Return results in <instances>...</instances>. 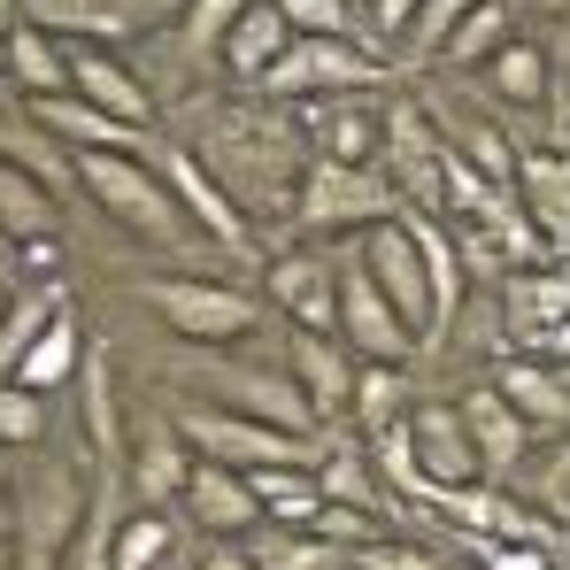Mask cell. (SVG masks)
Wrapping results in <instances>:
<instances>
[{"label":"cell","mask_w":570,"mask_h":570,"mask_svg":"<svg viewBox=\"0 0 570 570\" xmlns=\"http://www.w3.org/2000/svg\"><path fill=\"white\" fill-rule=\"evenodd\" d=\"M193 155L208 163V178L232 193L247 216H293L301 178H308V131L278 116L271 100H239L216 108L193 139Z\"/></svg>","instance_id":"6da1fadb"},{"label":"cell","mask_w":570,"mask_h":570,"mask_svg":"<svg viewBox=\"0 0 570 570\" xmlns=\"http://www.w3.org/2000/svg\"><path fill=\"white\" fill-rule=\"evenodd\" d=\"M70 170H78L86 200H94L116 232H131L139 247H155V255H186L193 239H200L193 216L178 208V193L163 186L155 163H139V155H70Z\"/></svg>","instance_id":"7a4b0ae2"},{"label":"cell","mask_w":570,"mask_h":570,"mask_svg":"<svg viewBox=\"0 0 570 570\" xmlns=\"http://www.w3.org/2000/svg\"><path fill=\"white\" fill-rule=\"evenodd\" d=\"M8 501H16V524H8L16 570H62L70 548L86 540V524H94V493H86L78 463H31V471H16Z\"/></svg>","instance_id":"3957f363"},{"label":"cell","mask_w":570,"mask_h":570,"mask_svg":"<svg viewBox=\"0 0 570 570\" xmlns=\"http://www.w3.org/2000/svg\"><path fill=\"white\" fill-rule=\"evenodd\" d=\"M401 216V193L385 186L379 163H340V155H308V178L293 200L301 232H371Z\"/></svg>","instance_id":"277c9868"},{"label":"cell","mask_w":570,"mask_h":570,"mask_svg":"<svg viewBox=\"0 0 570 570\" xmlns=\"http://www.w3.org/2000/svg\"><path fill=\"white\" fill-rule=\"evenodd\" d=\"M139 301L178 332V340H200V347H224V340H247L255 324H263V293H247V285H224V278H139Z\"/></svg>","instance_id":"5b68a950"},{"label":"cell","mask_w":570,"mask_h":570,"mask_svg":"<svg viewBox=\"0 0 570 570\" xmlns=\"http://www.w3.org/2000/svg\"><path fill=\"white\" fill-rule=\"evenodd\" d=\"M385 78H393V70H385L379 39H293L285 62L255 94L263 100H347V94L385 86Z\"/></svg>","instance_id":"8992f818"},{"label":"cell","mask_w":570,"mask_h":570,"mask_svg":"<svg viewBox=\"0 0 570 570\" xmlns=\"http://www.w3.org/2000/svg\"><path fill=\"white\" fill-rule=\"evenodd\" d=\"M178 432H186L193 455H208V463H224V471H285V463H308V440H301V432H278V424L239 416V409H216V401L186 409Z\"/></svg>","instance_id":"52a82bcc"},{"label":"cell","mask_w":570,"mask_h":570,"mask_svg":"<svg viewBox=\"0 0 570 570\" xmlns=\"http://www.w3.org/2000/svg\"><path fill=\"white\" fill-rule=\"evenodd\" d=\"M147 163L163 170V186L178 193V208L193 216V232H200L216 255H239V263H255V216H247L232 193L208 178V163H200L193 147H155Z\"/></svg>","instance_id":"ba28073f"},{"label":"cell","mask_w":570,"mask_h":570,"mask_svg":"<svg viewBox=\"0 0 570 570\" xmlns=\"http://www.w3.org/2000/svg\"><path fill=\"white\" fill-rule=\"evenodd\" d=\"M340 340H347L363 363H401V371H409V355H416V332H409V316L385 301V285L371 278L363 247L340 263Z\"/></svg>","instance_id":"9c48e42d"},{"label":"cell","mask_w":570,"mask_h":570,"mask_svg":"<svg viewBox=\"0 0 570 570\" xmlns=\"http://www.w3.org/2000/svg\"><path fill=\"white\" fill-rule=\"evenodd\" d=\"M409 448H416V478H424V501L432 493H463V485H485V463L471 448V424L455 401H416L409 409Z\"/></svg>","instance_id":"30bf717a"},{"label":"cell","mask_w":570,"mask_h":570,"mask_svg":"<svg viewBox=\"0 0 570 570\" xmlns=\"http://www.w3.org/2000/svg\"><path fill=\"white\" fill-rule=\"evenodd\" d=\"M385 186L401 193V208H416V216H440V200H448V147L424 131V116L416 108H385Z\"/></svg>","instance_id":"8fae6325"},{"label":"cell","mask_w":570,"mask_h":570,"mask_svg":"<svg viewBox=\"0 0 570 570\" xmlns=\"http://www.w3.org/2000/svg\"><path fill=\"white\" fill-rule=\"evenodd\" d=\"M263 301L301 332H340V263L316 247H285L263 263Z\"/></svg>","instance_id":"7c38bea8"},{"label":"cell","mask_w":570,"mask_h":570,"mask_svg":"<svg viewBox=\"0 0 570 570\" xmlns=\"http://www.w3.org/2000/svg\"><path fill=\"white\" fill-rule=\"evenodd\" d=\"M31 124L55 139V147H70V155H155V131L147 124H124V116H108V108H94L86 94H47L31 100Z\"/></svg>","instance_id":"4fadbf2b"},{"label":"cell","mask_w":570,"mask_h":570,"mask_svg":"<svg viewBox=\"0 0 570 570\" xmlns=\"http://www.w3.org/2000/svg\"><path fill=\"white\" fill-rule=\"evenodd\" d=\"M200 393L216 401V409H239V416H263V424H278V432H316V409H308V393L278 371H255V363H208L200 371Z\"/></svg>","instance_id":"5bb4252c"},{"label":"cell","mask_w":570,"mask_h":570,"mask_svg":"<svg viewBox=\"0 0 570 570\" xmlns=\"http://www.w3.org/2000/svg\"><path fill=\"white\" fill-rule=\"evenodd\" d=\"M186 0H23L31 23H47L55 39H147L155 23H178Z\"/></svg>","instance_id":"9a60e30c"},{"label":"cell","mask_w":570,"mask_h":570,"mask_svg":"<svg viewBox=\"0 0 570 570\" xmlns=\"http://www.w3.org/2000/svg\"><path fill=\"white\" fill-rule=\"evenodd\" d=\"M363 263H371V278L385 285V301L409 316V332L432 340V271H424V247H416L409 216H393V224H371V232H363Z\"/></svg>","instance_id":"2e32d148"},{"label":"cell","mask_w":570,"mask_h":570,"mask_svg":"<svg viewBox=\"0 0 570 570\" xmlns=\"http://www.w3.org/2000/svg\"><path fill=\"white\" fill-rule=\"evenodd\" d=\"M285 379L308 393L316 416H355V379H363V355L340 340V332H301L285 340Z\"/></svg>","instance_id":"e0dca14e"},{"label":"cell","mask_w":570,"mask_h":570,"mask_svg":"<svg viewBox=\"0 0 570 570\" xmlns=\"http://www.w3.org/2000/svg\"><path fill=\"white\" fill-rule=\"evenodd\" d=\"M186 517H193V532H208V540H247V532L271 524V517H263V493L247 485V471H224V463H208V455H193Z\"/></svg>","instance_id":"ac0fdd59"},{"label":"cell","mask_w":570,"mask_h":570,"mask_svg":"<svg viewBox=\"0 0 570 570\" xmlns=\"http://www.w3.org/2000/svg\"><path fill=\"white\" fill-rule=\"evenodd\" d=\"M455 409H463V424H471V448H478V463H485V485H501V478L524 471V455H532V424L509 409L501 385H471Z\"/></svg>","instance_id":"d6986e66"},{"label":"cell","mask_w":570,"mask_h":570,"mask_svg":"<svg viewBox=\"0 0 570 570\" xmlns=\"http://www.w3.org/2000/svg\"><path fill=\"white\" fill-rule=\"evenodd\" d=\"M70 94H86L94 108L155 131V94H147V78H139L131 62H116L108 47H94V39H70Z\"/></svg>","instance_id":"ffe728a7"},{"label":"cell","mask_w":570,"mask_h":570,"mask_svg":"<svg viewBox=\"0 0 570 570\" xmlns=\"http://www.w3.org/2000/svg\"><path fill=\"white\" fill-rule=\"evenodd\" d=\"M0 78L16 86L23 100H47V94H70V39H55L47 23H16L8 47H0Z\"/></svg>","instance_id":"44dd1931"},{"label":"cell","mask_w":570,"mask_h":570,"mask_svg":"<svg viewBox=\"0 0 570 570\" xmlns=\"http://www.w3.org/2000/svg\"><path fill=\"white\" fill-rule=\"evenodd\" d=\"M301 31L285 23L278 0H247V16L232 23V39H224V70L239 78V86H263L271 70L285 62V47H293Z\"/></svg>","instance_id":"7402d4cb"},{"label":"cell","mask_w":570,"mask_h":570,"mask_svg":"<svg viewBox=\"0 0 570 570\" xmlns=\"http://www.w3.org/2000/svg\"><path fill=\"white\" fill-rule=\"evenodd\" d=\"M86 355H94V340L78 332V316H70V308H55V316L39 324V340L23 347V363L8 371V379L31 385V393H62V385L86 371Z\"/></svg>","instance_id":"603a6c76"},{"label":"cell","mask_w":570,"mask_h":570,"mask_svg":"<svg viewBox=\"0 0 570 570\" xmlns=\"http://www.w3.org/2000/svg\"><path fill=\"white\" fill-rule=\"evenodd\" d=\"M55 232H62V193L47 178H31V170H16V163H0V239L47 247Z\"/></svg>","instance_id":"cb8c5ba5"},{"label":"cell","mask_w":570,"mask_h":570,"mask_svg":"<svg viewBox=\"0 0 570 570\" xmlns=\"http://www.w3.org/2000/svg\"><path fill=\"white\" fill-rule=\"evenodd\" d=\"M517 208L548 232V239H570V155L563 147H532L517 163Z\"/></svg>","instance_id":"d4e9b609"},{"label":"cell","mask_w":570,"mask_h":570,"mask_svg":"<svg viewBox=\"0 0 570 570\" xmlns=\"http://www.w3.org/2000/svg\"><path fill=\"white\" fill-rule=\"evenodd\" d=\"M493 385L509 393V409L532 424V432H563L570 424V379L563 371H548V363H532V355H517V363H501Z\"/></svg>","instance_id":"484cf974"},{"label":"cell","mask_w":570,"mask_h":570,"mask_svg":"<svg viewBox=\"0 0 570 570\" xmlns=\"http://www.w3.org/2000/svg\"><path fill=\"white\" fill-rule=\"evenodd\" d=\"M78 416H86V455H94L100 471L116 478L124 471V416H116V371H108V355H86V371H78Z\"/></svg>","instance_id":"4316f807"},{"label":"cell","mask_w":570,"mask_h":570,"mask_svg":"<svg viewBox=\"0 0 570 570\" xmlns=\"http://www.w3.org/2000/svg\"><path fill=\"white\" fill-rule=\"evenodd\" d=\"M409 232H416L424 271H432V340H424V347H440L448 324H455V308H463V255H455V239H448L440 216H416V208H409Z\"/></svg>","instance_id":"83f0119b"},{"label":"cell","mask_w":570,"mask_h":570,"mask_svg":"<svg viewBox=\"0 0 570 570\" xmlns=\"http://www.w3.org/2000/svg\"><path fill=\"white\" fill-rule=\"evenodd\" d=\"M186 478H193L186 432H147V440H139V455H131V485H139V501H147V509L186 501Z\"/></svg>","instance_id":"f1b7e54d"},{"label":"cell","mask_w":570,"mask_h":570,"mask_svg":"<svg viewBox=\"0 0 570 570\" xmlns=\"http://www.w3.org/2000/svg\"><path fill=\"white\" fill-rule=\"evenodd\" d=\"M308 139H316V155H340V163H379L385 124H379V116H363V100H332V108H316V116H308Z\"/></svg>","instance_id":"f546056e"},{"label":"cell","mask_w":570,"mask_h":570,"mask_svg":"<svg viewBox=\"0 0 570 570\" xmlns=\"http://www.w3.org/2000/svg\"><path fill=\"white\" fill-rule=\"evenodd\" d=\"M247 16V0H186L178 8V55L186 62H224V39H232V23Z\"/></svg>","instance_id":"4dcf8cb0"},{"label":"cell","mask_w":570,"mask_h":570,"mask_svg":"<svg viewBox=\"0 0 570 570\" xmlns=\"http://www.w3.org/2000/svg\"><path fill=\"white\" fill-rule=\"evenodd\" d=\"M563 316H570V278L540 271V278H517V285H509V332H517V347H524L532 332L563 324Z\"/></svg>","instance_id":"1f68e13d"},{"label":"cell","mask_w":570,"mask_h":570,"mask_svg":"<svg viewBox=\"0 0 570 570\" xmlns=\"http://www.w3.org/2000/svg\"><path fill=\"white\" fill-rule=\"evenodd\" d=\"M485 86L501 100H517V108H540V100H548V55H540L532 39H509V47L485 62Z\"/></svg>","instance_id":"d6a6232c"},{"label":"cell","mask_w":570,"mask_h":570,"mask_svg":"<svg viewBox=\"0 0 570 570\" xmlns=\"http://www.w3.org/2000/svg\"><path fill=\"white\" fill-rule=\"evenodd\" d=\"M401 409H416V401H409V371H401V363H363V379H355V416H363V432H371V440L393 432Z\"/></svg>","instance_id":"836d02e7"},{"label":"cell","mask_w":570,"mask_h":570,"mask_svg":"<svg viewBox=\"0 0 570 570\" xmlns=\"http://www.w3.org/2000/svg\"><path fill=\"white\" fill-rule=\"evenodd\" d=\"M247 485L263 493V517H293V524H308V517L324 509V478L301 471V463H285V471H247Z\"/></svg>","instance_id":"e575fe53"},{"label":"cell","mask_w":570,"mask_h":570,"mask_svg":"<svg viewBox=\"0 0 570 570\" xmlns=\"http://www.w3.org/2000/svg\"><path fill=\"white\" fill-rule=\"evenodd\" d=\"M0 163H16V170H31V178H47V186H78V170H70V147H55L39 124H8L0 131Z\"/></svg>","instance_id":"d590c367"},{"label":"cell","mask_w":570,"mask_h":570,"mask_svg":"<svg viewBox=\"0 0 570 570\" xmlns=\"http://www.w3.org/2000/svg\"><path fill=\"white\" fill-rule=\"evenodd\" d=\"M509 47V0H485L478 16H463L455 31H448V47H440V62H455V70H471V62H493Z\"/></svg>","instance_id":"8d00e7d4"},{"label":"cell","mask_w":570,"mask_h":570,"mask_svg":"<svg viewBox=\"0 0 570 570\" xmlns=\"http://www.w3.org/2000/svg\"><path fill=\"white\" fill-rule=\"evenodd\" d=\"M170 548H178V532H170L155 509H139L131 524H116V540H108V570H163V563H170Z\"/></svg>","instance_id":"74e56055"},{"label":"cell","mask_w":570,"mask_h":570,"mask_svg":"<svg viewBox=\"0 0 570 570\" xmlns=\"http://www.w3.org/2000/svg\"><path fill=\"white\" fill-rule=\"evenodd\" d=\"M532 471H524V501L548 517V524H563L570 532V440H556V448H540V455H524Z\"/></svg>","instance_id":"f35d334b"},{"label":"cell","mask_w":570,"mask_h":570,"mask_svg":"<svg viewBox=\"0 0 570 570\" xmlns=\"http://www.w3.org/2000/svg\"><path fill=\"white\" fill-rule=\"evenodd\" d=\"M47 440V393L0 379V448H39Z\"/></svg>","instance_id":"ab89813d"},{"label":"cell","mask_w":570,"mask_h":570,"mask_svg":"<svg viewBox=\"0 0 570 570\" xmlns=\"http://www.w3.org/2000/svg\"><path fill=\"white\" fill-rule=\"evenodd\" d=\"M316 478H324V501H340V509H363V517H379V509H385L379 471H371L363 455H332Z\"/></svg>","instance_id":"60d3db41"},{"label":"cell","mask_w":570,"mask_h":570,"mask_svg":"<svg viewBox=\"0 0 570 570\" xmlns=\"http://www.w3.org/2000/svg\"><path fill=\"white\" fill-rule=\"evenodd\" d=\"M278 8L301 39H355V8L347 0H278Z\"/></svg>","instance_id":"b9f144b4"},{"label":"cell","mask_w":570,"mask_h":570,"mask_svg":"<svg viewBox=\"0 0 570 570\" xmlns=\"http://www.w3.org/2000/svg\"><path fill=\"white\" fill-rule=\"evenodd\" d=\"M478 8H485V0H424V8H416V23H409V39H416L424 55H440V47H448V31H455L463 16H478Z\"/></svg>","instance_id":"7bdbcfd3"},{"label":"cell","mask_w":570,"mask_h":570,"mask_svg":"<svg viewBox=\"0 0 570 570\" xmlns=\"http://www.w3.org/2000/svg\"><path fill=\"white\" fill-rule=\"evenodd\" d=\"M355 570H440L432 548H409V540H363L355 548Z\"/></svg>","instance_id":"ee69618b"},{"label":"cell","mask_w":570,"mask_h":570,"mask_svg":"<svg viewBox=\"0 0 570 570\" xmlns=\"http://www.w3.org/2000/svg\"><path fill=\"white\" fill-rule=\"evenodd\" d=\"M485 570H563V556L532 548V540H501V548H485Z\"/></svg>","instance_id":"f6af8a7d"},{"label":"cell","mask_w":570,"mask_h":570,"mask_svg":"<svg viewBox=\"0 0 570 570\" xmlns=\"http://www.w3.org/2000/svg\"><path fill=\"white\" fill-rule=\"evenodd\" d=\"M193 570H263V563H255L247 540H208V548L193 556Z\"/></svg>","instance_id":"bcb514c9"},{"label":"cell","mask_w":570,"mask_h":570,"mask_svg":"<svg viewBox=\"0 0 570 570\" xmlns=\"http://www.w3.org/2000/svg\"><path fill=\"white\" fill-rule=\"evenodd\" d=\"M524 347H532V363H548V371H570V316H563V324H548V332H532Z\"/></svg>","instance_id":"7dc6e473"},{"label":"cell","mask_w":570,"mask_h":570,"mask_svg":"<svg viewBox=\"0 0 570 570\" xmlns=\"http://www.w3.org/2000/svg\"><path fill=\"white\" fill-rule=\"evenodd\" d=\"M424 0H379V31H409Z\"/></svg>","instance_id":"c3c4849f"},{"label":"cell","mask_w":570,"mask_h":570,"mask_svg":"<svg viewBox=\"0 0 570 570\" xmlns=\"http://www.w3.org/2000/svg\"><path fill=\"white\" fill-rule=\"evenodd\" d=\"M23 23V0H0V47H8V31Z\"/></svg>","instance_id":"681fc988"},{"label":"cell","mask_w":570,"mask_h":570,"mask_svg":"<svg viewBox=\"0 0 570 570\" xmlns=\"http://www.w3.org/2000/svg\"><path fill=\"white\" fill-rule=\"evenodd\" d=\"M16 493V448H0V501Z\"/></svg>","instance_id":"f907efd6"},{"label":"cell","mask_w":570,"mask_h":570,"mask_svg":"<svg viewBox=\"0 0 570 570\" xmlns=\"http://www.w3.org/2000/svg\"><path fill=\"white\" fill-rule=\"evenodd\" d=\"M8 293H16V278H8V271H0V324H8Z\"/></svg>","instance_id":"816d5d0a"},{"label":"cell","mask_w":570,"mask_h":570,"mask_svg":"<svg viewBox=\"0 0 570 570\" xmlns=\"http://www.w3.org/2000/svg\"><path fill=\"white\" fill-rule=\"evenodd\" d=\"M0 570H16V540L8 532H0Z\"/></svg>","instance_id":"f5cc1de1"},{"label":"cell","mask_w":570,"mask_h":570,"mask_svg":"<svg viewBox=\"0 0 570 570\" xmlns=\"http://www.w3.org/2000/svg\"><path fill=\"white\" fill-rule=\"evenodd\" d=\"M540 8H548V16H563V8H570V0H540Z\"/></svg>","instance_id":"db71d44e"},{"label":"cell","mask_w":570,"mask_h":570,"mask_svg":"<svg viewBox=\"0 0 570 570\" xmlns=\"http://www.w3.org/2000/svg\"><path fill=\"white\" fill-rule=\"evenodd\" d=\"M347 570H355V563H347Z\"/></svg>","instance_id":"11a10c76"},{"label":"cell","mask_w":570,"mask_h":570,"mask_svg":"<svg viewBox=\"0 0 570 570\" xmlns=\"http://www.w3.org/2000/svg\"><path fill=\"white\" fill-rule=\"evenodd\" d=\"M186 570H193V563H186Z\"/></svg>","instance_id":"9f6ffc18"}]
</instances>
